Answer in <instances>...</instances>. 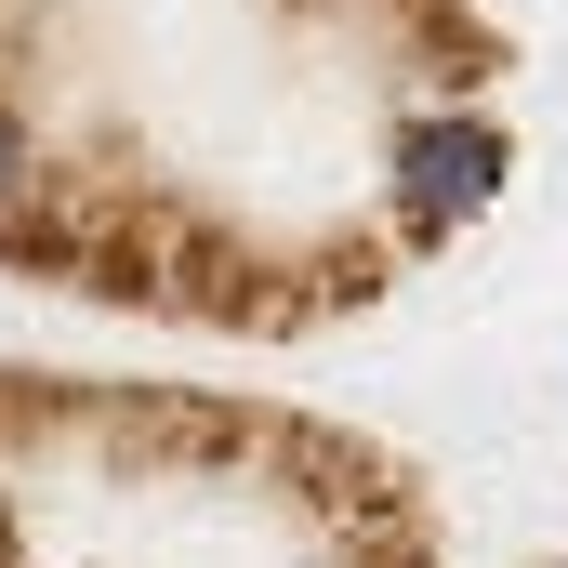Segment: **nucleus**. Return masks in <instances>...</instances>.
Instances as JSON below:
<instances>
[{
    "label": "nucleus",
    "mask_w": 568,
    "mask_h": 568,
    "mask_svg": "<svg viewBox=\"0 0 568 568\" xmlns=\"http://www.w3.org/2000/svg\"><path fill=\"white\" fill-rule=\"evenodd\" d=\"M503 172H516V133L489 120V106H410L384 159H371V185H384V225L436 252V239H463L489 199H503Z\"/></svg>",
    "instance_id": "obj_1"
}]
</instances>
